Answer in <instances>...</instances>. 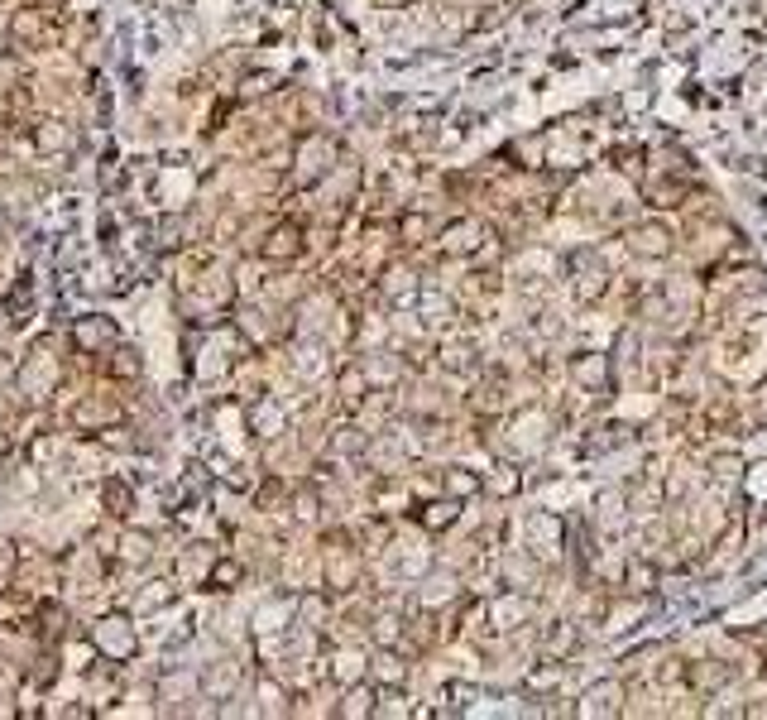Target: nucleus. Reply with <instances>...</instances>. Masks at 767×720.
<instances>
[{
    "mask_svg": "<svg viewBox=\"0 0 767 720\" xmlns=\"http://www.w3.org/2000/svg\"><path fill=\"white\" fill-rule=\"evenodd\" d=\"M298 250H302V231L292 226V221L274 226L269 241H264V255H269V259H298Z\"/></svg>",
    "mask_w": 767,
    "mask_h": 720,
    "instance_id": "f03ea898",
    "label": "nucleus"
},
{
    "mask_svg": "<svg viewBox=\"0 0 767 720\" xmlns=\"http://www.w3.org/2000/svg\"><path fill=\"white\" fill-rule=\"evenodd\" d=\"M10 30H15V39H30L34 48H39V44H53V30H48V24H44V20L34 15V10H20V15H15V24H10Z\"/></svg>",
    "mask_w": 767,
    "mask_h": 720,
    "instance_id": "7ed1b4c3",
    "label": "nucleus"
},
{
    "mask_svg": "<svg viewBox=\"0 0 767 720\" xmlns=\"http://www.w3.org/2000/svg\"><path fill=\"white\" fill-rule=\"evenodd\" d=\"M633 241H638V245H633L638 255H662V250H667V241H672V235H667L662 226H648V231H638Z\"/></svg>",
    "mask_w": 767,
    "mask_h": 720,
    "instance_id": "20e7f679",
    "label": "nucleus"
},
{
    "mask_svg": "<svg viewBox=\"0 0 767 720\" xmlns=\"http://www.w3.org/2000/svg\"><path fill=\"white\" fill-rule=\"evenodd\" d=\"M451 490H475V476H451Z\"/></svg>",
    "mask_w": 767,
    "mask_h": 720,
    "instance_id": "1a4fd4ad",
    "label": "nucleus"
},
{
    "mask_svg": "<svg viewBox=\"0 0 767 720\" xmlns=\"http://www.w3.org/2000/svg\"><path fill=\"white\" fill-rule=\"evenodd\" d=\"M120 360H110V370H120V375H139V360H135V351H116Z\"/></svg>",
    "mask_w": 767,
    "mask_h": 720,
    "instance_id": "423d86ee",
    "label": "nucleus"
},
{
    "mask_svg": "<svg viewBox=\"0 0 767 720\" xmlns=\"http://www.w3.org/2000/svg\"><path fill=\"white\" fill-rule=\"evenodd\" d=\"M235 576H240V572H235V566H231V562H221V566H216V576H212V581H216V586H226V581H235Z\"/></svg>",
    "mask_w": 767,
    "mask_h": 720,
    "instance_id": "0eeeda50",
    "label": "nucleus"
},
{
    "mask_svg": "<svg viewBox=\"0 0 767 720\" xmlns=\"http://www.w3.org/2000/svg\"><path fill=\"white\" fill-rule=\"evenodd\" d=\"M451 519H456V509H451V505H441L437 514H427V523H437V529H441V523H451Z\"/></svg>",
    "mask_w": 767,
    "mask_h": 720,
    "instance_id": "6e6552de",
    "label": "nucleus"
},
{
    "mask_svg": "<svg viewBox=\"0 0 767 720\" xmlns=\"http://www.w3.org/2000/svg\"><path fill=\"white\" fill-rule=\"evenodd\" d=\"M106 509H110V514H130V486L110 480V486H106Z\"/></svg>",
    "mask_w": 767,
    "mask_h": 720,
    "instance_id": "39448f33",
    "label": "nucleus"
},
{
    "mask_svg": "<svg viewBox=\"0 0 767 720\" xmlns=\"http://www.w3.org/2000/svg\"><path fill=\"white\" fill-rule=\"evenodd\" d=\"M379 5H398V0H379Z\"/></svg>",
    "mask_w": 767,
    "mask_h": 720,
    "instance_id": "9d476101",
    "label": "nucleus"
},
{
    "mask_svg": "<svg viewBox=\"0 0 767 720\" xmlns=\"http://www.w3.org/2000/svg\"><path fill=\"white\" fill-rule=\"evenodd\" d=\"M96 644H101L106 654H116V658H130V654H135V634H130V625H125V619H101V629H96Z\"/></svg>",
    "mask_w": 767,
    "mask_h": 720,
    "instance_id": "f257e3e1",
    "label": "nucleus"
}]
</instances>
